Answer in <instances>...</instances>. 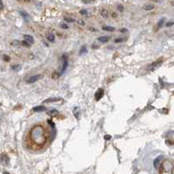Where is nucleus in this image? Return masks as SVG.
I'll use <instances>...</instances> for the list:
<instances>
[{
    "mask_svg": "<svg viewBox=\"0 0 174 174\" xmlns=\"http://www.w3.org/2000/svg\"><path fill=\"white\" fill-rule=\"evenodd\" d=\"M85 53H87V47L85 46H83V47H81L80 50H79V54H83Z\"/></svg>",
    "mask_w": 174,
    "mask_h": 174,
    "instance_id": "22",
    "label": "nucleus"
},
{
    "mask_svg": "<svg viewBox=\"0 0 174 174\" xmlns=\"http://www.w3.org/2000/svg\"><path fill=\"white\" fill-rule=\"evenodd\" d=\"M104 94H105L104 89H103V88H99L97 90L96 94H95V100L99 101L103 97V96H104Z\"/></svg>",
    "mask_w": 174,
    "mask_h": 174,
    "instance_id": "5",
    "label": "nucleus"
},
{
    "mask_svg": "<svg viewBox=\"0 0 174 174\" xmlns=\"http://www.w3.org/2000/svg\"><path fill=\"white\" fill-rule=\"evenodd\" d=\"M19 13H20V15L22 16V17L24 18V20H25V21H28V20H29L30 16H29L28 13L25 12H24V11H21V12H19Z\"/></svg>",
    "mask_w": 174,
    "mask_h": 174,
    "instance_id": "13",
    "label": "nucleus"
},
{
    "mask_svg": "<svg viewBox=\"0 0 174 174\" xmlns=\"http://www.w3.org/2000/svg\"><path fill=\"white\" fill-rule=\"evenodd\" d=\"M78 23H79L80 25H82V26H84V25H85V23H84L82 20H79V21H78Z\"/></svg>",
    "mask_w": 174,
    "mask_h": 174,
    "instance_id": "34",
    "label": "nucleus"
},
{
    "mask_svg": "<svg viewBox=\"0 0 174 174\" xmlns=\"http://www.w3.org/2000/svg\"><path fill=\"white\" fill-rule=\"evenodd\" d=\"M144 9H145V11H151L152 9H154V5H152V4L145 5V6H144Z\"/></svg>",
    "mask_w": 174,
    "mask_h": 174,
    "instance_id": "21",
    "label": "nucleus"
},
{
    "mask_svg": "<svg viewBox=\"0 0 174 174\" xmlns=\"http://www.w3.org/2000/svg\"><path fill=\"white\" fill-rule=\"evenodd\" d=\"M47 39L49 40V41L53 42L54 39H55V36H54V34L53 33H49L47 35Z\"/></svg>",
    "mask_w": 174,
    "mask_h": 174,
    "instance_id": "18",
    "label": "nucleus"
},
{
    "mask_svg": "<svg viewBox=\"0 0 174 174\" xmlns=\"http://www.w3.org/2000/svg\"><path fill=\"white\" fill-rule=\"evenodd\" d=\"M32 110H33L34 112H42V111H45L46 110V108L44 107V106H37V107H34Z\"/></svg>",
    "mask_w": 174,
    "mask_h": 174,
    "instance_id": "10",
    "label": "nucleus"
},
{
    "mask_svg": "<svg viewBox=\"0 0 174 174\" xmlns=\"http://www.w3.org/2000/svg\"><path fill=\"white\" fill-rule=\"evenodd\" d=\"M73 114H74V116H75V117L76 118H79V116H80V110H79V108L78 107H75L74 108V110H73Z\"/></svg>",
    "mask_w": 174,
    "mask_h": 174,
    "instance_id": "12",
    "label": "nucleus"
},
{
    "mask_svg": "<svg viewBox=\"0 0 174 174\" xmlns=\"http://www.w3.org/2000/svg\"><path fill=\"white\" fill-rule=\"evenodd\" d=\"M47 114L51 117H55V116L58 115V111L57 110H51L50 111H47Z\"/></svg>",
    "mask_w": 174,
    "mask_h": 174,
    "instance_id": "11",
    "label": "nucleus"
},
{
    "mask_svg": "<svg viewBox=\"0 0 174 174\" xmlns=\"http://www.w3.org/2000/svg\"><path fill=\"white\" fill-rule=\"evenodd\" d=\"M12 45L13 46V47H19V46L21 45L20 44V41H18V40H14V41L12 42Z\"/></svg>",
    "mask_w": 174,
    "mask_h": 174,
    "instance_id": "23",
    "label": "nucleus"
},
{
    "mask_svg": "<svg viewBox=\"0 0 174 174\" xmlns=\"http://www.w3.org/2000/svg\"><path fill=\"white\" fill-rule=\"evenodd\" d=\"M101 16L104 18H107L109 17V12L107 10H102L101 12Z\"/></svg>",
    "mask_w": 174,
    "mask_h": 174,
    "instance_id": "16",
    "label": "nucleus"
},
{
    "mask_svg": "<svg viewBox=\"0 0 174 174\" xmlns=\"http://www.w3.org/2000/svg\"><path fill=\"white\" fill-rule=\"evenodd\" d=\"M173 26V22H169L166 24V26Z\"/></svg>",
    "mask_w": 174,
    "mask_h": 174,
    "instance_id": "32",
    "label": "nucleus"
},
{
    "mask_svg": "<svg viewBox=\"0 0 174 174\" xmlns=\"http://www.w3.org/2000/svg\"><path fill=\"white\" fill-rule=\"evenodd\" d=\"M109 39H110V38H109L108 36H102V37H99V39H97V40L101 43H105L108 41Z\"/></svg>",
    "mask_w": 174,
    "mask_h": 174,
    "instance_id": "14",
    "label": "nucleus"
},
{
    "mask_svg": "<svg viewBox=\"0 0 174 174\" xmlns=\"http://www.w3.org/2000/svg\"><path fill=\"white\" fill-rule=\"evenodd\" d=\"M83 3H85V4H89V3H92L93 2V0H82Z\"/></svg>",
    "mask_w": 174,
    "mask_h": 174,
    "instance_id": "26",
    "label": "nucleus"
},
{
    "mask_svg": "<svg viewBox=\"0 0 174 174\" xmlns=\"http://www.w3.org/2000/svg\"><path fill=\"white\" fill-rule=\"evenodd\" d=\"M24 40H25L26 42H28L30 45H31V44H33V43H34V39H33V37L31 36V35H24Z\"/></svg>",
    "mask_w": 174,
    "mask_h": 174,
    "instance_id": "7",
    "label": "nucleus"
},
{
    "mask_svg": "<svg viewBox=\"0 0 174 174\" xmlns=\"http://www.w3.org/2000/svg\"><path fill=\"white\" fill-rule=\"evenodd\" d=\"M102 29L104 30V31H108V32L114 31V27H111V26H103Z\"/></svg>",
    "mask_w": 174,
    "mask_h": 174,
    "instance_id": "19",
    "label": "nucleus"
},
{
    "mask_svg": "<svg viewBox=\"0 0 174 174\" xmlns=\"http://www.w3.org/2000/svg\"><path fill=\"white\" fill-rule=\"evenodd\" d=\"M120 32H127V29H121Z\"/></svg>",
    "mask_w": 174,
    "mask_h": 174,
    "instance_id": "35",
    "label": "nucleus"
},
{
    "mask_svg": "<svg viewBox=\"0 0 174 174\" xmlns=\"http://www.w3.org/2000/svg\"><path fill=\"white\" fill-rule=\"evenodd\" d=\"M61 27H62V28H65V29L69 28V26H67V25H62Z\"/></svg>",
    "mask_w": 174,
    "mask_h": 174,
    "instance_id": "33",
    "label": "nucleus"
},
{
    "mask_svg": "<svg viewBox=\"0 0 174 174\" xmlns=\"http://www.w3.org/2000/svg\"><path fill=\"white\" fill-rule=\"evenodd\" d=\"M164 22H165V18H162V19H160L159 22H157V26H156V31H157L160 27H161L162 26H163V24H164Z\"/></svg>",
    "mask_w": 174,
    "mask_h": 174,
    "instance_id": "15",
    "label": "nucleus"
},
{
    "mask_svg": "<svg viewBox=\"0 0 174 174\" xmlns=\"http://www.w3.org/2000/svg\"><path fill=\"white\" fill-rule=\"evenodd\" d=\"M80 13L81 14H83V15H87V11L86 10H82V11H80Z\"/></svg>",
    "mask_w": 174,
    "mask_h": 174,
    "instance_id": "29",
    "label": "nucleus"
},
{
    "mask_svg": "<svg viewBox=\"0 0 174 174\" xmlns=\"http://www.w3.org/2000/svg\"><path fill=\"white\" fill-rule=\"evenodd\" d=\"M173 164L171 160H165L160 164L159 174H172Z\"/></svg>",
    "mask_w": 174,
    "mask_h": 174,
    "instance_id": "2",
    "label": "nucleus"
},
{
    "mask_svg": "<svg viewBox=\"0 0 174 174\" xmlns=\"http://www.w3.org/2000/svg\"><path fill=\"white\" fill-rule=\"evenodd\" d=\"M24 1H29V0H24Z\"/></svg>",
    "mask_w": 174,
    "mask_h": 174,
    "instance_id": "37",
    "label": "nucleus"
},
{
    "mask_svg": "<svg viewBox=\"0 0 174 174\" xmlns=\"http://www.w3.org/2000/svg\"><path fill=\"white\" fill-rule=\"evenodd\" d=\"M4 174H10V173H8L7 172H4Z\"/></svg>",
    "mask_w": 174,
    "mask_h": 174,
    "instance_id": "36",
    "label": "nucleus"
},
{
    "mask_svg": "<svg viewBox=\"0 0 174 174\" xmlns=\"http://www.w3.org/2000/svg\"><path fill=\"white\" fill-rule=\"evenodd\" d=\"M1 161H2V163L3 164H7L8 163V157H7V156L6 155H4V154H3L2 156H1Z\"/></svg>",
    "mask_w": 174,
    "mask_h": 174,
    "instance_id": "17",
    "label": "nucleus"
},
{
    "mask_svg": "<svg viewBox=\"0 0 174 174\" xmlns=\"http://www.w3.org/2000/svg\"><path fill=\"white\" fill-rule=\"evenodd\" d=\"M58 101H62L61 98H48L44 101V103H50V102H58Z\"/></svg>",
    "mask_w": 174,
    "mask_h": 174,
    "instance_id": "9",
    "label": "nucleus"
},
{
    "mask_svg": "<svg viewBox=\"0 0 174 174\" xmlns=\"http://www.w3.org/2000/svg\"><path fill=\"white\" fill-rule=\"evenodd\" d=\"M161 159H162V157L159 156V157H157V158L154 160L153 165H154L155 168H157V167H159V165H160V164H161Z\"/></svg>",
    "mask_w": 174,
    "mask_h": 174,
    "instance_id": "8",
    "label": "nucleus"
},
{
    "mask_svg": "<svg viewBox=\"0 0 174 174\" xmlns=\"http://www.w3.org/2000/svg\"><path fill=\"white\" fill-rule=\"evenodd\" d=\"M4 59L5 61H10V57L7 55H4Z\"/></svg>",
    "mask_w": 174,
    "mask_h": 174,
    "instance_id": "28",
    "label": "nucleus"
},
{
    "mask_svg": "<svg viewBox=\"0 0 174 174\" xmlns=\"http://www.w3.org/2000/svg\"><path fill=\"white\" fill-rule=\"evenodd\" d=\"M20 44H21L22 46H24V47H30V44H29L28 42H26L25 40H23V41H21Z\"/></svg>",
    "mask_w": 174,
    "mask_h": 174,
    "instance_id": "24",
    "label": "nucleus"
},
{
    "mask_svg": "<svg viewBox=\"0 0 174 174\" xmlns=\"http://www.w3.org/2000/svg\"><path fill=\"white\" fill-rule=\"evenodd\" d=\"M105 140H110V139H111V136H110V135L105 136Z\"/></svg>",
    "mask_w": 174,
    "mask_h": 174,
    "instance_id": "30",
    "label": "nucleus"
},
{
    "mask_svg": "<svg viewBox=\"0 0 174 174\" xmlns=\"http://www.w3.org/2000/svg\"><path fill=\"white\" fill-rule=\"evenodd\" d=\"M163 63V61L161 59H157V61H156L155 62H153V63H151L150 66H149L148 67H147V70L148 71H150V72H151V71H154L155 69H157V67H159L160 66H161V64Z\"/></svg>",
    "mask_w": 174,
    "mask_h": 174,
    "instance_id": "3",
    "label": "nucleus"
},
{
    "mask_svg": "<svg viewBox=\"0 0 174 174\" xmlns=\"http://www.w3.org/2000/svg\"><path fill=\"white\" fill-rule=\"evenodd\" d=\"M30 138L31 142L37 146H43L47 141L45 128L42 125H36L30 131Z\"/></svg>",
    "mask_w": 174,
    "mask_h": 174,
    "instance_id": "1",
    "label": "nucleus"
},
{
    "mask_svg": "<svg viewBox=\"0 0 174 174\" xmlns=\"http://www.w3.org/2000/svg\"><path fill=\"white\" fill-rule=\"evenodd\" d=\"M12 69L14 70V71H16V72L20 71L21 68H22V67L20 66V65H15V66H12Z\"/></svg>",
    "mask_w": 174,
    "mask_h": 174,
    "instance_id": "20",
    "label": "nucleus"
},
{
    "mask_svg": "<svg viewBox=\"0 0 174 174\" xmlns=\"http://www.w3.org/2000/svg\"><path fill=\"white\" fill-rule=\"evenodd\" d=\"M42 78V75L41 74H36V75H32L31 76V77H29L28 79H27L26 82L27 83H34L36 82V81H37L39 80V79Z\"/></svg>",
    "mask_w": 174,
    "mask_h": 174,
    "instance_id": "4",
    "label": "nucleus"
},
{
    "mask_svg": "<svg viewBox=\"0 0 174 174\" xmlns=\"http://www.w3.org/2000/svg\"><path fill=\"white\" fill-rule=\"evenodd\" d=\"M64 19L66 20V21H68V22H74V19H72V18H65Z\"/></svg>",
    "mask_w": 174,
    "mask_h": 174,
    "instance_id": "27",
    "label": "nucleus"
},
{
    "mask_svg": "<svg viewBox=\"0 0 174 174\" xmlns=\"http://www.w3.org/2000/svg\"><path fill=\"white\" fill-rule=\"evenodd\" d=\"M3 7H4V4H3V1H2V0H0V11L3 9Z\"/></svg>",
    "mask_w": 174,
    "mask_h": 174,
    "instance_id": "31",
    "label": "nucleus"
},
{
    "mask_svg": "<svg viewBox=\"0 0 174 174\" xmlns=\"http://www.w3.org/2000/svg\"><path fill=\"white\" fill-rule=\"evenodd\" d=\"M124 40H126V39H124V38H120V39H117L115 40V42H116V43L123 42V41H124Z\"/></svg>",
    "mask_w": 174,
    "mask_h": 174,
    "instance_id": "25",
    "label": "nucleus"
},
{
    "mask_svg": "<svg viewBox=\"0 0 174 174\" xmlns=\"http://www.w3.org/2000/svg\"><path fill=\"white\" fill-rule=\"evenodd\" d=\"M67 67H68V59L65 58L64 57V61H63V66H62V68H61V71H60V73H59V76L60 75H62L64 74V73L66 71V69H67Z\"/></svg>",
    "mask_w": 174,
    "mask_h": 174,
    "instance_id": "6",
    "label": "nucleus"
}]
</instances>
